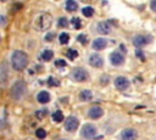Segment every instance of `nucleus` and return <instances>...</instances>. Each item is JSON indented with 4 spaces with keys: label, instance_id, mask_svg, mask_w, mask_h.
<instances>
[{
    "label": "nucleus",
    "instance_id": "c756f323",
    "mask_svg": "<svg viewBox=\"0 0 156 140\" xmlns=\"http://www.w3.org/2000/svg\"><path fill=\"white\" fill-rule=\"evenodd\" d=\"M77 40H78L79 43H82V44H87V43H88V38H87L85 34H79V35L77 37Z\"/></svg>",
    "mask_w": 156,
    "mask_h": 140
},
{
    "label": "nucleus",
    "instance_id": "a878e982",
    "mask_svg": "<svg viewBox=\"0 0 156 140\" xmlns=\"http://www.w3.org/2000/svg\"><path fill=\"white\" fill-rule=\"evenodd\" d=\"M35 136H37L38 139H45V138H46V131H45V129L38 128V129L35 130Z\"/></svg>",
    "mask_w": 156,
    "mask_h": 140
},
{
    "label": "nucleus",
    "instance_id": "412c9836",
    "mask_svg": "<svg viewBox=\"0 0 156 140\" xmlns=\"http://www.w3.org/2000/svg\"><path fill=\"white\" fill-rule=\"evenodd\" d=\"M58 41H60L62 45L67 44V43L69 41V34L66 33V32H62V33L58 35Z\"/></svg>",
    "mask_w": 156,
    "mask_h": 140
},
{
    "label": "nucleus",
    "instance_id": "f8f14e48",
    "mask_svg": "<svg viewBox=\"0 0 156 140\" xmlns=\"http://www.w3.org/2000/svg\"><path fill=\"white\" fill-rule=\"evenodd\" d=\"M88 116L91 119H99V118H101L104 116V110L100 106H93V107L89 108Z\"/></svg>",
    "mask_w": 156,
    "mask_h": 140
},
{
    "label": "nucleus",
    "instance_id": "9d476101",
    "mask_svg": "<svg viewBox=\"0 0 156 140\" xmlns=\"http://www.w3.org/2000/svg\"><path fill=\"white\" fill-rule=\"evenodd\" d=\"M110 61L113 66H121V65L124 63V56L119 51H113L110 55Z\"/></svg>",
    "mask_w": 156,
    "mask_h": 140
},
{
    "label": "nucleus",
    "instance_id": "393cba45",
    "mask_svg": "<svg viewBox=\"0 0 156 140\" xmlns=\"http://www.w3.org/2000/svg\"><path fill=\"white\" fill-rule=\"evenodd\" d=\"M48 85L50 86H58L60 85V80L55 77H49L48 78Z\"/></svg>",
    "mask_w": 156,
    "mask_h": 140
},
{
    "label": "nucleus",
    "instance_id": "f257e3e1",
    "mask_svg": "<svg viewBox=\"0 0 156 140\" xmlns=\"http://www.w3.org/2000/svg\"><path fill=\"white\" fill-rule=\"evenodd\" d=\"M28 55L22 50H15L10 56V63L15 71H23L28 66Z\"/></svg>",
    "mask_w": 156,
    "mask_h": 140
},
{
    "label": "nucleus",
    "instance_id": "c9c22d12",
    "mask_svg": "<svg viewBox=\"0 0 156 140\" xmlns=\"http://www.w3.org/2000/svg\"><path fill=\"white\" fill-rule=\"evenodd\" d=\"M0 1H5V0H0Z\"/></svg>",
    "mask_w": 156,
    "mask_h": 140
},
{
    "label": "nucleus",
    "instance_id": "473e14b6",
    "mask_svg": "<svg viewBox=\"0 0 156 140\" xmlns=\"http://www.w3.org/2000/svg\"><path fill=\"white\" fill-rule=\"evenodd\" d=\"M135 56H136V57H139L141 61H144V60H145L144 54H143V51H140V50H136V51H135Z\"/></svg>",
    "mask_w": 156,
    "mask_h": 140
},
{
    "label": "nucleus",
    "instance_id": "4be33fe9",
    "mask_svg": "<svg viewBox=\"0 0 156 140\" xmlns=\"http://www.w3.org/2000/svg\"><path fill=\"white\" fill-rule=\"evenodd\" d=\"M82 13L85 16V17H93L94 15V9L91 6H85L82 9Z\"/></svg>",
    "mask_w": 156,
    "mask_h": 140
},
{
    "label": "nucleus",
    "instance_id": "a211bd4d",
    "mask_svg": "<svg viewBox=\"0 0 156 140\" xmlns=\"http://www.w3.org/2000/svg\"><path fill=\"white\" fill-rule=\"evenodd\" d=\"M40 57H41V60H43V61H46V62H48V61L52 60V57H54V51H52V50L46 49V50H44V51L41 52Z\"/></svg>",
    "mask_w": 156,
    "mask_h": 140
},
{
    "label": "nucleus",
    "instance_id": "ddd939ff",
    "mask_svg": "<svg viewBox=\"0 0 156 140\" xmlns=\"http://www.w3.org/2000/svg\"><path fill=\"white\" fill-rule=\"evenodd\" d=\"M107 45H108L107 39H105V38H96V39L93 40L91 47H93L94 50H98V51H99V50H104Z\"/></svg>",
    "mask_w": 156,
    "mask_h": 140
},
{
    "label": "nucleus",
    "instance_id": "1a4fd4ad",
    "mask_svg": "<svg viewBox=\"0 0 156 140\" xmlns=\"http://www.w3.org/2000/svg\"><path fill=\"white\" fill-rule=\"evenodd\" d=\"M89 65L94 68H101L104 66V60L99 54H91L89 56Z\"/></svg>",
    "mask_w": 156,
    "mask_h": 140
},
{
    "label": "nucleus",
    "instance_id": "2eb2a0df",
    "mask_svg": "<svg viewBox=\"0 0 156 140\" xmlns=\"http://www.w3.org/2000/svg\"><path fill=\"white\" fill-rule=\"evenodd\" d=\"M50 99H51V96H50L49 91H46V90H41V91H39L37 94V101L39 103H43V105L48 103L50 101Z\"/></svg>",
    "mask_w": 156,
    "mask_h": 140
},
{
    "label": "nucleus",
    "instance_id": "72a5a7b5",
    "mask_svg": "<svg viewBox=\"0 0 156 140\" xmlns=\"http://www.w3.org/2000/svg\"><path fill=\"white\" fill-rule=\"evenodd\" d=\"M150 9H151L154 12H156V0H151V1H150Z\"/></svg>",
    "mask_w": 156,
    "mask_h": 140
},
{
    "label": "nucleus",
    "instance_id": "dca6fc26",
    "mask_svg": "<svg viewBox=\"0 0 156 140\" xmlns=\"http://www.w3.org/2000/svg\"><path fill=\"white\" fill-rule=\"evenodd\" d=\"M7 74H9L7 68H6V66L2 65L0 67V85H5V83L7 82Z\"/></svg>",
    "mask_w": 156,
    "mask_h": 140
},
{
    "label": "nucleus",
    "instance_id": "4468645a",
    "mask_svg": "<svg viewBox=\"0 0 156 140\" xmlns=\"http://www.w3.org/2000/svg\"><path fill=\"white\" fill-rule=\"evenodd\" d=\"M96 29H98V32L100 33V34H110L111 33V29H112V27H111V24L108 23V22H106V21H101V22H99L98 24H96Z\"/></svg>",
    "mask_w": 156,
    "mask_h": 140
},
{
    "label": "nucleus",
    "instance_id": "423d86ee",
    "mask_svg": "<svg viewBox=\"0 0 156 140\" xmlns=\"http://www.w3.org/2000/svg\"><path fill=\"white\" fill-rule=\"evenodd\" d=\"M152 41V37L150 35H143V34H138L133 38V45L135 47H143L147 44H150Z\"/></svg>",
    "mask_w": 156,
    "mask_h": 140
},
{
    "label": "nucleus",
    "instance_id": "6e6552de",
    "mask_svg": "<svg viewBox=\"0 0 156 140\" xmlns=\"http://www.w3.org/2000/svg\"><path fill=\"white\" fill-rule=\"evenodd\" d=\"M121 139L122 140H136L138 139V131L133 128H127V129L122 130Z\"/></svg>",
    "mask_w": 156,
    "mask_h": 140
},
{
    "label": "nucleus",
    "instance_id": "f704fd0d",
    "mask_svg": "<svg viewBox=\"0 0 156 140\" xmlns=\"http://www.w3.org/2000/svg\"><path fill=\"white\" fill-rule=\"evenodd\" d=\"M58 140H67V139H58Z\"/></svg>",
    "mask_w": 156,
    "mask_h": 140
},
{
    "label": "nucleus",
    "instance_id": "b1692460",
    "mask_svg": "<svg viewBox=\"0 0 156 140\" xmlns=\"http://www.w3.org/2000/svg\"><path fill=\"white\" fill-rule=\"evenodd\" d=\"M66 55H67V57H68L69 60H74V58L78 57V51L74 50V49H68L67 52H66Z\"/></svg>",
    "mask_w": 156,
    "mask_h": 140
},
{
    "label": "nucleus",
    "instance_id": "7ed1b4c3",
    "mask_svg": "<svg viewBox=\"0 0 156 140\" xmlns=\"http://www.w3.org/2000/svg\"><path fill=\"white\" fill-rule=\"evenodd\" d=\"M27 94V84L24 80H16L12 85H11V89H10V95L13 100L16 101H20L24 97V95Z\"/></svg>",
    "mask_w": 156,
    "mask_h": 140
},
{
    "label": "nucleus",
    "instance_id": "cd10ccee",
    "mask_svg": "<svg viewBox=\"0 0 156 140\" xmlns=\"http://www.w3.org/2000/svg\"><path fill=\"white\" fill-rule=\"evenodd\" d=\"M57 26L61 27V28H66V27H68V19H67L66 17H61V18H58V21H57Z\"/></svg>",
    "mask_w": 156,
    "mask_h": 140
},
{
    "label": "nucleus",
    "instance_id": "f3484780",
    "mask_svg": "<svg viewBox=\"0 0 156 140\" xmlns=\"http://www.w3.org/2000/svg\"><path fill=\"white\" fill-rule=\"evenodd\" d=\"M79 99H80L82 101H90V100L93 99V93H91V90H88V89L82 90L80 94H79Z\"/></svg>",
    "mask_w": 156,
    "mask_h": 140
},
{
    "label": "nucleus",
    "instance_id": "c85d7f7f",
    "mask_svg": "<svg viewBox=\"0 0 156 140\" xmlns=\"http://www.w3.org/2000/svg\"><path fill=\"white\" fill-rule=\"evenodd\" d=\"M46 114H48V110H45V108H43V110H38V111L35 112V117L39 118V119L45 118Z\"/></svg>",
    "mask_w": 156,
    "mask_h": 140
},
{
    "label": "nucleus",
    "instance_id": "5701e85b",
    "mask_svg": "<svg viewBox=\"0 0 156 140\" xmlns=\"http://www.w3.org/2000/svg\"><path fill=\"white\" fill-rule=\"evenodd\" d=\"M71 23H72V26H73L74 29H80V28H82V21H80V18H78V17H73V18L71 19Z\"/></svg>",
    "mask_w": 156,
    "mask_h": 140
},
{
    "label": "nucleus",
    "instance_id": "20e7f679",
    "mask_svg": "<svg viewBox=\"0 0 156 140\" xmlns=\"http://www.w3.org/2000/svg\"><path fill=\"white\" fill-rule=\"evenodd\" d=\"M71 77L76 82H85V80L89 79V73L82 67H76V68L72 69Z\"/></svg>",
    "mask_w": 156,
    "mask_h": 140
},
{
    "label": "nucleus",
    "instance_id": "7c9ffc66",
    "mask_svg": "<svg viewBox=\"0 0 156 140\" xmlns=\"http://www.w3.org/2000/svg\"><path fill=\"white\" fill-rule=\"evenodd\" d=\"M66 65H67V62L65 60H62V58H58V60L55 61V66L56 67H66Z\"/></svg>",
    "mask_w": 156,
    "mask_h": 140
},
{
    "label": "nucleus",
    "instance_id": "aec40b11",
    "mask_svg": "<svg viewBox=\"0 0 156 140\" xmlns=\"http://www.w3.org/2000/svg\"><path fill=\"white\" fill-rule=\"evenodd\" d=\"M51 118L55 123H61L63 121V113L61 111H55L52 114H51Z\"/></svg>",
    "mask_w": 156,
    "mask_h": 140
},
{
    "label": "nucleus",
    "instance_id": "39448f33",
    "mask_svg": "<svg viewBox=\"0 0 156 140\" xmlns=\"http://www.w3.org/2000/svg\"><path fill=\"white\" fill-rule=\"evenodd\" d=\"M96 134H98L96 127L93 125V124H89V123L85 124V125H83V128L80 130V135L84 139H94L96 136Z\"/></svg>",
    "mask_w": 156,
    "mask_h": 140
},
{
    "label": "nucleus",
    "instance_id": "6ab92c4d",
    "mask_svg": "<svg viewBox=\"0 0 156 140\" xmlns=\"http://www.w3.org/2000/svg\"><path fill=\"white\" fill-rule=\"evenodd\" d=\"M66 10L68 12H74L77 9H78V4L74 1V0H67L66 1Z\"/></svg>",
    "mask_w": 156,
    "mask_h": 140
},
{
    "label": "nucleus",
    "instance_id": "2f4dec72",
    "mask_svg": "<svg viewBox=\"0 0 156 140\" xmlns=\"http://www.w3.org/2000/svg\"><path fill=\"white\" fill-rule=\"evenodd\" d=\"M54 38H55V34H54V33H48V34L44 37V40H45V41H51Z\"/></svg>",
    "mask_w": 156,
    "mask_h": 140
},
{
    "label": "nucleus",
    "instance_id": "bb28decb",
    "mask_svg": "<svg viewBox=\"0 0 156 140\" xmlns=\"http://www.w3.org/2000/svg\"><path fill=\"white\" fill-rule=\"evenodd\" d=\"M7 23H9V18H7V16H6L5 13H0V27L4 28V27L7 26Z\"/></svg>",
    "mask_w": 156,
    "mask_h": 140
},
{
    "label": "nucleus",
    "instance_id": "f03ea898",
    "mask_svg": "<svg viewBox=\"0 0 156 140\" xmlns=\"http://www.w3.org/2000/svg\"><path fill=\"white\" fill-rule=\"evenodd\" d=\"M51 24H52V16L50 13H40L35 17L33 22V27L39 32L48 30L51 27Z\"/></svg>",
    "mask_w": 156,
    "mask_h": 140
},
{
    "label": "nucleus",
    "instance_id": "9b49d317",
    "mask_svg": "<svg viewBox=\"0 0 156 140\" xmlns=\"http://www.w3.org/2000/svg\"><path fill=\"white\" fill-rule=\"evenodd\" d=\"M129 84L130 83H129V80L126 77H117L115 79V86H116V89H118L121 91L128 89L129 88Z\"/></svg>",
    "mask_w": 156,
    "mask_h": 140
},
{
    "label": "nucleus",
    "instance_id": "0eeeda50",
    "mask_svg": "<svg viewBox=\"0 0 156 140\" xmlns=\"http://www.w3.org/2000/svg\"><path fill=\"white\" fill-rule=\"evenodd\" d=\"M78 125H79V121L74 116H68L65 119V129L67 131H76Z\"/></svg>",
    "mask_w": 156,
    "mask_h": 140
}]
</instances>
